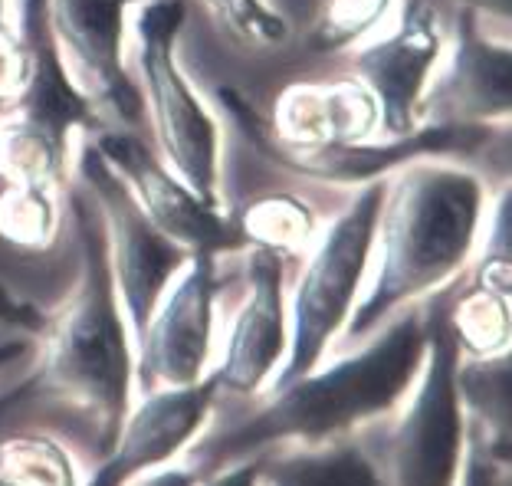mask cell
Instances as JSON below:
<instances>
[{
    "label": "cell",
    "mask_w": 512,
    "mask_h": 486,
    "mask_svg": "<svg viewBox=\"0 0 512 486\" xmlns=\"http://www.w3.org/2000/svg\"><path fill=\"white\" fill-rule=\"evenodd\" d=\"M73 211L83 240L76 293L46 326L40 365L14 398L0 404V418L50 424L89 454L106 457L128 414L132 345L96 204L76 194Z\"/></svg>",
    "instance_id": "obj_1"
},
{
    "label": "cell",
    "mask_w": 512,
    "mask_h": 486,
    "mask_svg": "<svg viewBox=\"0 0 512 486\" xmlns=\"http://www.w3.org/2000/svg\"><path fill=\"white\" fill-rule=\"evenodd\" d=\"M421 358L424 312H401L368 349L339 358L322 372L312 368L309 375L276 388L250 418L204 437V444H197V467L214 473L289 441L306 447L339 441L352 427L398 408L421 372Z\"/></svg>",
    "instance_id": "obj_2"
},
{
    "label": "cell",
    "mask_w": 512,
    "mask_h": 486,
    "mask_svg": "<svg viewBox=\"0 0 512 486\" xmlns=\"http://www.w3.org/2000/svg\"><path fill=\"white\" fill-rule=\"evenodd\" d=\"M483 181L444 158H414L384 181L378 270L348 316V339H365L391 312L434 293L470 260L483 217Z\"/></svg>",
    "instance_id": "obj_3"
},
{
    "label": "cell",
    "mask_w": 512,
    "mask_h": 486,
    "mask_svg": "<svg viewBox=\"0 0 512 486\" xmlns=\"http://www.w3.org/2000/svg\"><path fill=\"white\" fill-rule=\"evenodd\" d=\"M181 27L184 4L178 0L142 4L135 17L138 73L165 165L197 198L220 207V129L174 60V40Z\"/></svg>",
    "instance_id": "obj_4"
},
{
    "label": "cell",
    "mask_w": 512,
    "mask_h": 486,
    "mask_svg": "<svg viewBox=\"0 0 512 486\" xmlns=\"http://www.w3.org/2000/svg\"><path fill=\"white\" fill-rule=\"evenodd\" d=\"M381 204L384 178L362 184L355 201L339 214V221L316 240L293 296V332L286 342L289 355L286 365L276 372L273 391L309 375L352 316L358 286L365 280L371 250H375Z\"/></svg>",
    "instance_id": "obj_5"
},
{
    "label": "cell",
    "mask_w": 512,
    "mask_h": 486,
    "mask_svg": "<svg viewBox=\"0 0 512 486\" xmlns=\"http://www.w3.org/2000/svg\"><path fill=\"white\" fill-rule=\"evenodd\" d=\"M457 345L444 319V299L424 312V358L417 372V391L404 418L384 431L371 450L388 486H453L460 473L463 404L457 395Z\"/></svg>",
    "instance_id": "obj_6"
},
{
    "label": "cell",
    "mask_w": 512,
    "mask_h": 486,
    "mask_svg": "<svg viewBox=\"0 0 512 486\" xmlns=\"http://www.w3.org/2000/svg\"><path fill=\"white\" fill-rule=\"evenodd\" d=\"M79 175H83L89 198L99 211L115 293H119L125 319L132 322V339L138 345L151 309H155L168 283L181 273V266L188 263L191 253L181 250L178 243H171L148 221L138 201L119 181V175L102 161V155L92 145L79 161Z\"/></svg>",
    "instance_id": "obj_7"
},
{
    "label": "cell",
    "mask_w": 512,
    "mask_h": 486,
    "mask_svg": "<svg viewBox=\"0 0 512 486\" xmlns=\"http://www.w3.org/2000/svg\"><path fill=\"white\" fill-rule=\"evenodd\" d=\"M89 145L119 175V181L138 201L148 221L171 243H178L181 250L220 257V253L243 247V234L237 224L220 207H211L197 198L165 161L148 152L138 135L128 129L102 132L92 135Z\"/></svg>",
    "instance_id": "obj_8"
},
{
    "label": "cell",
    "mask_w": 512,
    "mask_h": 486,
    "mask_svg": "<svg viewBox=\"0 0 512 486\" xmlns=\"http://www.w3.org/2000/svg\"><path fill=\"white\" fill-rule=\"evenodd\" d=\"M444 56V33L427 0H401L394 27L352 53V73L381 109V138L414 135L417 106Z\"/></svg>",
    "instance_id": "obj_9"
},
{
    "label": "cell",
    "mask_w": 512,
    "mask_h": 486,
    "mask_svg": "<svg viewBox=\"0 0 512 486\" xmlns=\"http://www.w3.org/2000/svg\"><path fill=\"white\" fill-rule=\"evenodd\" d=\"M135 0H46V30L69 79L102 102L122 129L142 122V96L122 66L125 14Z\"/></svg>",
    "instance_id": "obj_10"
},
{
    "label": "cell",
    "mask_w": 512,
    "mask_h": 486,
    "mask_svg": "<svg viewBox=\"0 0 512 486\" xmlns=\"http://www.w3.org/2000/svg\"><path fill=\"white\" fill-rule=\"evenodd\" d=\"M217 257L191 253L181 273L168 283L138 339L142 388H184L201 381L211 355Z\"/></svg>",
    "instance_id": "obj_11"
},
{
    "label": "cell",
    "mask_w": 512,
    "mask_h": 486,
    "mask_svg": "<svg viewBox=\"0 0 512 486\" xmlns=\"http://www.w3.org/2000/svg\"><path fill=\"white\" fill-rule=\"evenodd\" d=\"M512 53L506 43L486 40L476 14L460 10L447 56L430 76L417 106V125H486L509 119Z\"/></svg>",
    "instance_id": "obj_12"
},
{
    "label": "cell",
    "mask_w": 512,
    "mask_h": 486,
    "mask_svg": "<svg viewBox=\"0 0 512 486\" xmlns=\"http://www.w3.org/2000/svg\"><path fill=\"white\" fill-rule=\"evenodd\" d=\"M214 395V375L184 388H155L151 395L145 391V401L122 421L112 450L102 457L99 470L92 473L86 486H125L138 473L155 470L171 460L201 431Z\"/></svg>",
    "instance_id": "obj_13"
},
{
    "label": "cell",
    "mask_w": 512,
    "mask_h": 486,
    "mask_svg": "<svg viewBox=\"0 0 512 486\" xmlns=\"http://www.w3.org/2000/svg\"><path fill=\"white\" fill-rule=\"evenodd\" d=\"M270 142L283 152L368 145L381 138V109L358 79L293 83L276 96Z\"/></svg>",
    "instance_id": "obj_14"
},
{
    "label": "cell",
    "mask_w": 512,
    "mask_h": 486,
    "mask_svg": "<svg viewBox=\"0 0 512 486\" xmlns=\"http://www.w3.org/2000/svg\"><path fill=\"white\" fill-rule=\"evenodd\" d=\"M247 303L237 312L224 362L214 372L217 391L250 395L276 372L286 352V306H283V257L276 250L253 247L247 263Z\"/></svg>",
    "instance_id": "obj_15"
},
{
    "label": "cell",
    "mask_w": 512,
    "mask_h": 486,
    "mask_svg": "<svg viewBox=\"0 0 512 486\" xmlns=\"http://www.w3.org/2000/svg\"><path fill=\"white\" fill-rule=\"evenodd\" d=\"M256 457V486H388L371 450L358 441H329L293 454Z\"/></svg>",
    "instance_id": "obj_16"
},
{
    "label": "cell",
    "mask_w": 512,
    "mask_h": 486,
    "mask_svg": "<svg viewBox=\"0 0 512 486\" xmlns=\"http://www.w3.org/2000/svg\"><path fill=\"white\" fill-rule=\"evenodd\" d=\"M69 132L20 112H0V178L56 188L66 175Z\"/></svg>",
    "instance_id": "obj_17"
},
{
    "label": "cell",
    "mask_w": 512,
    "mask_h": 486,
    "mask_svg": "<svg viewBox=\"0 0 512 486\" xmlns=\"http://www.w3.org/2000/svg\"><path fill=\"white\" fill-rule=\"evenodd\" d=\"M444 319L460 355L486 358L509 349V296L470 286L457 299H444Z\"/></svg>",
    "instance_id": "obj_18"
},
{
    "label": "cell",
    "mask_w": 512,
    "mask_h": 486,
    "mask_svg": "<svg viewBox=\"0 0 512 486\" xmlns=\"http://www.w3.org/2000/svg\"><path fill=\"white\" fill-rule=\"evenodd\" d=\"M234 224L243 234V243L276 250L279 257L302 253L312 243V237H316V214H312L306 201L293 198V194L256 198Z\"/></svg>",
    "instance_id": "obj_19"
},
{
    "label": "cell",
    "mask_w": 512,
    "mask_h": 486,
    "mask_svg": "<svg viewBox=\"0 0 512 486\" xmlns=\"http://www.w3.org/2000/svg\"><path fill=\"white\" fill-rule=\"evenodd\" d=\"M453 381H457V395L460 404L476 414V421L483 427H493L499 431V441L509 444V395H512V375H509V349L486 355V358H467L460 362L457 358V372H453ZM473 431V427H470ZM476 434V431H473ZM480 437V434H476ZM483 441V437H480ZM483 444H490L486 437Z\"/></svg>",
    "instance_id": "obj_20"
},
{
    "label": "cell",
    "mask_w": 512,
    "mask_h": 486,
    "mask_svg": "<svg viewBox=\"0 0 512 486\" xmlns=\"http://www.w3.org/2000/svg\"><path fill=\"white\" fill-rule=\"evenodd\" d=\"M0 483L7 486H79L69 454L53 437L14 431L0 437Z\"/></svg>",
    "instance_id": "obj_21"
},
{
    "label": "cell",
    "mask_w": 512,
    "mask_h": 486,
    "mask_svg": "<svg viewBox=\"0 0 512 486\" xmlns=\"http://www.w3.org/2000/svg\"><path fill=\"white\" fill-rule=\"evenodd\" d=\"M60 211H56L53 188L40 184H7L0 191V237L17 247L40 250L56 237Z\"/></svg>",
    "instance_id": "obj_22"
},
{
    "label": "cell",
    "mask_w": 512,
    "mask_h": 486,
    "mask_svg": "<svg viewBox=\"0 0 512 486\" xmlns=\"http://www.w3.org/2000/svg\"><path fill=\"white\" fill-rule=\"evenodd\" d=\"M398 0H322L309 27L312 53H339L368 40Z\"/></svg>",
    "instance_id": "obj_23"
},
{
    "label": "cell",
    "mask_w": 512,
    "mask_h": 486,
    "mask_svg": "<svg viewBox=\"0 0 512 486\" xmlns=\"http://www.w3.org/2000/svg\"><path fill=\"white\" fill-rule=\"evenodd\" d=\"M201 4L243 46L270 50L289 40V23L266 0H201Z\"/></svg>",
    "instance_id": "obj_24"
},
{
    "label": "cell",
    "mask_w": 512,
    "mask_h": 486,
    "mask_svg": "<svg viewBox=\"0 0 512 486\" xmlns=\"http://www.w3.org/2000/svg\"><path fill=\"white\" fill-rule=\"evenodd\" d=\"M30 79V46L10 23H0V112L20 96Z\"/></svg>",
    "instance_id": "obj_25"
},
{
    "label": "cell",
    "mask_w": 512,
    "mask_h": 486,
    "mask_svg": "<svg viewBox=\"0 0 512 486\" xmlns=\"http://www.w3.org/2000/svg\"><path fill=\"white\" fill-rule=\"evenodd\" d=\"M499 473H496V457L486 450V444L467 431V441H463V457H460V473L453 486H496Z\"/></svg>",
    "instance_id": "obj_26"
},
{
    "label": "cell",
    "mask_w": 512,
    "mask_h": 486,
    "mask_svg": "<svg viewBox=\"0 0 512 486\" xmlns=\"http://www.w3.org/2000/svg\"><path fill=\"white\" fill-rule=\"evenodd\" d=\"M256 473H260V457H247L214 470V477H207L204 486H256Z\"/></svg>",
    "instance_id": "obj_27"
},
{
    "label": "cell",
    "mask_w": 512,
    "mask_h": 486,
    "mask_svg": "<svg viewBox=\"0 0 512 486\" xmlns=\"http://www.w3.org/2000/svg\"><path fill=\"white\" fill-rule=\"evenodd\" d=\"M125 486H197V473L181 470V467H168V470H158V473H151V477L132 480Z\"/></svg>",
    "instance_id": "obj_28"
},
{
    "label": "cell",
    "mask_w": 512,
    "mask_h": 486,
    "mask_svg": "<svg viewBox=\"0 0 512 486\" xmlns=\"http://www.w3.org/2000/svg\"><path fill=\"white\" fill-rule=\"evenodd\" d=\"M460 10H470V14H486V17H499V20H509V10H512V0H453Z\"/></svg>",
    "instance_id": "obj_29"
},
{
    "label": "cell",
    "mask_w": 512,
    "mask_h": 486,
    "mask_svg": "<svg viewBox=\"0 0 512 486\" xmlns=\"http://www.w3.org/2000/svg\"><path fill=\"white\" fill-rule=\"evenodd\" d=\"M4 4H7V0H0V23H7V20H4Z\"/></svg>",
    "instance_id": "obj_30"
},
{
    "label": "cell",
    "mask_w": 512,
    "mask_h": 486,
    "mask_svg": "<svg viewBox=\"0 0 512 486\" xmlns=\"http://www.w3.org/2000/svg\"><path fill=\"white\" fill-rule=\"evenodd\" d=\"M0 486H7V483H0Z\"/></svg>",
    "instance_id": "obj_31"
}]
</instances>
